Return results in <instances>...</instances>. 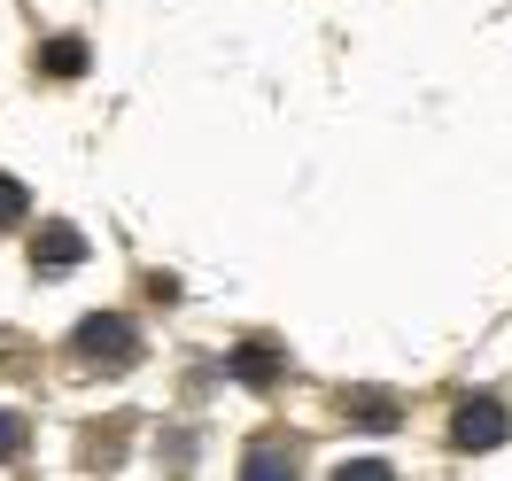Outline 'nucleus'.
<instances>
[{"mask_svg":"<svg viewBox=\"0 0 512 481\" xmlns=\"http://www.w3.org/2000/svg\"><path fill=\"white\" fill-rule=\"evenodd\" d=\"M505 435H512V419H505V404H489V396H466L458 419H450V443L458 450H497Z\"/></svg>","mask_w":512,"mask_h":481,"instance_id":"obj_2","label":"nucleus"},{"mask_svg":"<svg viewBox=\"0 0 512 481\" xmlns=\"http://www.w3.org/2000/svg\"><path fill=\"white\" fill-rule=\"evenodd\" d=\"M342 412H350L357 427H404V404L381 396V388H350V396H342Z\"/></svg>","mask_w":512,"mask_h":481,"instance_id":"obj_4","label":"nucleus"},{"mask_svg":"<svg viewBox=\"0 0 512 481\" xmlns=\"http://www.w3.org/2000/svg\"><path fill=\"white\" fill-rule=\"evenodd\" d=\"M249 481H272V474H288V458L280 450H249V466H241Z\"/></svg>","mask_w":512,"mask_h":481,"instance_id":"obj_9","label":"nucleus"},{"mask_svg":"<svg viewBox=\"0 0 512 481\" xmlns=\"http://www.w3.org/2000/svg\"><path fill=\"white\" fill-rule=\"evenodd\" d=\"M70 357L86 365V373H132L140 365V334H132V319H78V334H70Z\"/></svg>","mask_w":512,"mask_h":481,"instance_id":"obj_1","label":"nucleus"},{"mask_svg":"<svg viewBox=\"0 0 512 481\" xmlns=\"http://www.w3.org/2000/svg\"><path fill=\"white\" fill-rule=\"evenodd\" d=\"M39 63H47V78H78V70H86V39H55Z\"/></svg>","mask_w":512,"mask_h":481,"instance_id":"obj_6","label":"nucleus"},{"mask_svg":"<svg viewBox=\"0 0 512 481\" xmlns=\"http://www.w3.org/2000/svg\"><path fill=\"white\" fill-rule=\"evenodd\" d=\"M32 264L39 272H70V264H86V233L63 218H47L39 225V241H32Z\"/></svg>","mask_w":512,"mask_h":481,"instance_id":"obj_3","label":"nucleus"},{"mask_svg":"<svg viewBox=\"0 0 512 481\" xmlns=\"http://www.w3.org/2000/svg\"><path fill=\"white\" fill-rule=\"evenodd\" d=\"M233 373H241L249 388L280 381V350H264V342H241V350H233Z\"/></svg>","mask_w":512,"mask_h":481,"instance_id":"obj_5","label":"nucleus"},{"mask_svg":"<svg viewBox=\"0 0 512 481\" xmlns=\"http://www.w3.org/2000/svg\"><path fill=\"white\" fill-rule=\"evenodd\" d=\"M24 443H32L24 412H0V466H8V458H24Z\"/></svg>","mask_w":512,"mask_h":481,"instance_id":"obj_7","label":"nucleus"},{"mask_svg":"<svg viewBox=\"0 0 512 481\" xmlns=\"http://www.w3.org/2000/svg\"><path fill=\"white\" fill-rule=\"evenodd\" d=\"M24 210H32V194L16 187V179H0V225H16Z\"/></svg>","mask_w":512,"mask_h":481,"instance_id":"obj_8","label":"nucleus"}]
</instances>
